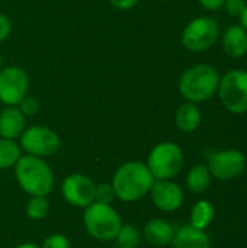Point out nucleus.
I'll use <instances>...</instances> for the list:
<instances>
[{"label": "nucleus", "mask_w": 247, "mask_h": 248, "mask_svg": "<svg viewBox=\"0 0 247 248\" xmlns=\"http://www.w3.org/2000/svg\"><path fill=\"white\" fill-rule=\"evenodd\" d=\"M154 182L147 164L141 161H128L115 171L111 185L119 201L135 202L150 193Z\"/></svg>", "instance_id": "obj_1"}, {"label": "nucleus", "mask_w": 247, "mask_h": 248, "mask_svg": "<svg viewBox=\"0 0 247 248\" xmlns=\"http://www.w3.org/2000/svg\"><path fill=\"white\" fill-rule=\"evenodd\" d=\"M17 185L31 196H48L55 185L52 169L44 158L22 155L15 164Z\"/></svg>", "instance_id": "obj_2"}, {"label": "nucleus", "mask_w": 247, "mask_h": 248, "mask_svg": "<svg viewBox=\"0 0 247 248\" xmlns=\"http://www.w3.org/2000/svg\"><path fill=\"white\" fill-rule=\"evenodd\" d=\"M218 83L220 74L213 65L197 64L182 74L179 80V93L186 102H207L217 93Z\"/></svg>", "instance_id": "obj_3"}, {"label": "nucleus", "mask_w": 247, "mask_h": 248, "mask_svg": "<svg viewBox=\"0 0 247 248\" xmlns=\"http://www.w3.org/2000/svg\"><path fill=\"white\" fill-rule=\"evenodd\" d=\"M83 224L87 234L98 241H114L122 227L119 214L111 205L99 202L84 208Z\"/></svg>", "instance_id": "obj_4"}, {"label": "nucleus", "mask_w": 247, "mask_h": 248, "mask_svg": "<svg viewBox=\"0 0 247 248\" xmlns=\"http://www.w3.org/2000/svg\"><path fill=\"white\" fill-rule=\"evenodd\" d=\"M183 166V153L175 142H160L148 154L147 167L154 180H172Z\"/></svg>", "instance_id": "obj_5"}, {"label": "nucleus", "mask_w": 247, "mask_h": 248, "mask_svg": "<svg viewBox=\"0 0 247 248\" xmlns=\"http://www.w3.org/2000/svg\"><path fill=\"white\" fill-rule=\"evenodd\" d=\"M218 97L224 108L236 115L247 112V70L236 68L220 77Z\"/></svg>", "instance_id": "obj_6"}, {"label": "nucleus", "mask_w": 247, "mask_h": 248, "mask_svg": "<svg viewBox=\"0 0 247 248\" xmlns=\"http://www.w3.org/2000/svg\"><path fill=\"white\" fill-rule=\"evenodd\" d=\"M220 36V28L215 19L201 16L192 19L182 32V44L192 52H202L210 49Z\"/></svg>", "instance_id": "obj_7"}, {"label": "nucleus", "mask_w": 247, "mask_h": 248, "mask_svg": "<svg viewBox=\"0 0 247 248\" xmlns=\"http://www.w3.org/2000/svg\"><path fill=\"white\" fill-rule=\"evenodd\" d=\"M20 148L28 154L39 158L54 155L60 148V137L48 126L33 125L26 128L20 135Z\"/></svg>", "instance_id": "obj_8"}, {"label": "nucleus", "mask_w": 247, "mask_h": 248, "mask_svg": "<svg viewBox=\"0 0 247 248\" xmlns=\"http://www.w3.org/2000/svg\"><path fill=\"white\" fill-rule=\"evenodd\" d=\"M29 77L20 67H7L0 70V102L7 106H16L26 96Z\"/></svg>", "instance_id": "obj_9"}, {"label": "nucleus", "mask_w": 247, "mask_h": 248, "mask_svg": "<svg viewBox=\"0 0 247 248\" xmlns=\"http://www.w3.org/2000/svg\"><path fill=\"white\" fill-rule=\"evenodd\" d=\"M246 169V157L237 150L214 153L208 160V170L217 180L226 182L239 177Z\"/></svg>", "instance_id": "obj_10"}, {"label": "nucleus", "mask_w": 247, "mask_h": 248, "mask_svg": "<svg viewBox=\"0 0 247 248\" xmlns=\"http://www.w3.org/2000/svg\"><path fill=\"white\" fill-rule=\"evenodd\" d=\"M61 192L64 199L76 208H87L95 202L96 185L95 182L84 174H70L63 180Z\"/></svg>", "instance_id": "obj_11"}, {"label": "nucleus", "mask_w": 247, "mask_h": 248, "mask_svg": "<svg viewBox=\"0 0 247 248\" xmlns=\"http://www.w3.org/2000/svg\"><path fill=\"white\" fill-rule=\"evenodd\" d=\"M150 195L154 206L163 212L178 211L183 203V192L181 186L172 180H156Z\"/></svg>", "instance_id": "obj_12"}, {"label": "nucleus", "mask_w": 247, "mask_h": 248, "mask_svg": "<svg viewBox=\"0 0 247 248\" xmlns=\"http://www.w3.org/2000/svg\"><path fill=\"white\" fill-rule=\"evenodd\" d=\"M175 232H176L175 225L163 218H154L148 221L143 228V237L146 238V241L157 247L172 244Z\"/></svg>", "instance_id": "obj_13"}, {"label": "nucleus", "mask_w": 247, "mask_h": 248, "mask_svg": "<svg viewBox=\"0 0 247 248\" xmlns=\"http://www.w3.org/2000/svg\"><path fill=\"white\" fill-rule=\"evenodd\" d=\"M172 246L173 248H211V241L205 230L188 224L176 230Z\"/></svg>", "instance_id": "obj_14"}, {"label": "nucleus", "mask_w": 247, "mask_h": 248, "mask_svg": "<svg viewBox=\"0 0 247 248\" xmlns=\"http://www.w3.org/2000/svg\"><path fill=\"white\" fill-rule=\"evenodd\" d=\"M25 131V115L16 106H7L0 112V137L15 140Z\"/></svg>", "instance_id": "obj_15"}, {"label": "nucleus", "mask_w": 247, "mask_h": 248, "mask_svg": "<svg viewBox=\"0 0 247 248\" xmlns=\"http://www.w3.org/2000/svg\"><path fill=\"white\" fill-rule=\"evenodd\" d=\"M223 49L230 58H242L247 54V32L242 26H230L223 35Z\"/></svg>", "instance_id": "obj_16"}, {"label": "nucleus", "mask_w": 247, "mask_h": 248, "mask_svg": "<svg viewBox=\"0 0 247 248\" xmlns=\"http://www.w3.org/2000/svg\"><path fill=\"white\" fill-rule=\"evenodd\" d=\"M202 121V113L197 103L192 102H185L181 105L176 110L175 122L179 131L182 132H194Z\"/></svg>", "instance_id": "obj_17"}, {"label": "nucleus", "mask_w": 247, "mask_h": 248, "mask_svg": "<svg viewBox=\"0 0 247 248\" xmlns=\"http://www.w3.org/2000/svg\"><path fill=\"white\" fill-rule=\"evenodd\" d=\"M211 179H213V176L208 170V166L197 164L189 170V173L186 176V187L194 195H201L208 190V187L211 185Z\"/></svg>", "instance_id": "obj_18"}, {"label": "nucleus", "mask_w": 247, "mask_h": 248, "mask_svg": "<svg viewBox=\"0 0 247 248\" xmlns=\"http://www.w3.org/2000/svg\"><path fill=\"white\" fill-rule=\"evenodd\" d=\"M214 206L208 201H199L194 205L191 211V218H189V225L198 228V230H205L214 219Z\"/></svg>", "instance_id": "obj_19"}, {"label": "nucleus", "mask_w": 247, "mask_h": 248, "mask_svg": "<svg viewBox=\"0 0 247 248\" xmlns=\"http://www.w3.org/2000/svg\"><path fill=\"white\" fill-rule=\"evenodd\" d=\"M20 157L22 148L15 142V140L0 138V170L15 167Z\"/></svg>", "instance_id": "obj_20"}, {"label": "nucleus", "mask_w": 247, "mask_h": 248, "mask_svg": "<svg viewBox=\"0 0 247 248\" xmlns=\"http://www.w3.org/2000/svg\"><path fill=\"white\" fill-rule=\"evenodd\" d=\"M114 241H115V248H138L141 241V234L134 225L122 224Z\"/></svg>", "instance_id": "obj_21"}, {"label": "nucleus", "mask_w": 247, "mask_h": 248, "mask_svg": "<svg viewBox=\"0 0 247 248\" xmlns=\"http://www.w3.org/2000/svg\"><path fill=\"white\" fill-rule=\"evenodd\" d=\"M49 212V201L47 196H31L26 203V215L32 221L44 219Z\"/></svg>", "instance_id": "obj_22"}, {"label": "nucleus", "mask_w": 247, "mask_h": 248, "mask_svg": "<svg viewBox=\"0 0 247 248\" xmlns=\"http://www.w3.org/2000/svg\"><path fill=\"white\" fill-rule=\"evenodd\" d=\"M115 192H114V187L112 185H108V183H100L96 186V192H95V202H99V203H106V205H111L112 201L115 199Z\"/></svg>", "instance_id": "obj_23"}, {"label": "nucleus", "mask_w": 247, "mask_h": 248, "mask_svg": "<svg viewBox=\"0 0 247 248\" xmlns=\"http://www.w3.org/2000/svg\"><path fill=\"white\" fill-rule=\"evenodd\" d=\"M246 6V0H224V4H223L224 10L231 17H240L245 12Z\"/></svg>", "instance_id": "obj_24"}, {"label": "nucleus", "mask_w": 247, "mask_h": 248, "mask_svg": "<svg viewBox=\"0 0 247 248\" xmlns=\"http://www.w3.org/2000/svg\"><path fill=\"white\" fill-rule=\"evenodd\" d=\"M41 248H70V241L63 234H52L44 240Z\"/></svg>", "instance_id": "obj_25"}, {"label": "nucleus", "mask_w": 247, "mask_h": 248, "mask_svg": "<svg viewBox=\"0 0 247 248\" xmlns=\"http://www.w3.org/2000/svg\"><path fill=\"white\" fill-rule=\"evenodd\" d=\"M19 109L25 116H32L39 110V103L36 99H33L31 96H25L19 103Z\"/></svg>", "instance_id": "obj_26"}, {"label": "nucleus", "mask_w": 247, "mask_h": 248, "mask_svg": "<svg viewBox=\"0 0 247 248\" xmlns=\"http://www.w3.org/2000/svg\"><path fill=\"white\" fill-rule=\"evenodd\" d=\"M10 29H12L10 20L7 19V16H4L3 13H0V42L4 41L9 36Z\"/></svg>", "instance_id": "obj_27"}, {"label": "nucleus", "mask_w": 247, "mask_h": 248, "mask_svg": "<svg viewBox=\"0 0 247 248\" xmlns=\"http://www.w3.org/2000/svg\"><path fill=\"white\" fill-rule=\"evenodd\" d=\"M109 1L115 9H119V10H128L138 3V0H109Z\"/></svg>", "instance_id": "obj_28"}, {"label": "nucleus", "mask_w": 247, "mask_h": 248, "mask_svg": "<svg viewBox=\"0 0 247 248\" xmlns=\"http://www.w3.org/2000/svg\"><path fill=\"white\" fill-rule=\"evenodd\" d=\"M198 3L205 9V10H218L223 7L224 0H198Z\"/></svg>", "instance_id": "obj_29"}, {"label": "nucleus", "mask_w": 247, "mask_h": 248, "mask_svg": "<svg viewBox=\"0 0 247 248\" xmlns=\"http://www.w3.org/2000/svg\"><path fill=\"white\" fill-rule=\"evenodd\" d=\"M240 20H242V28L247 32V6L246 9H245V12H243V15L240 16Z\"/></svg>", "instance_id": "obj_30"}, {"label": "nucleus", "mask_w": 247, "mask_h": 248, "mask_svg": "<svg viewBox=\"0 0 247 248\" xmlns=\"http://www.w3.org/2000/svg\"><path fill=\"white\" fill-rule=\"evenodd\" d=\"M15 248H41L38 247L36 244H33V243H25V244H20V246H17V247Z\"/></svg>", "instance_id": "obj_31"}, {"label": "nucleus", "mask_w": 247, "mask_h": 248, "mask_svg": "<svg viewBox=\"0 0 247 248\" xmlns=\"http://www.w3.org/2000/svg\"><path fill=\"white\" fill-rule=\"evenodd\" d=\"M1 62H3V60H1V54H0V70H1Z\"/></svg>", "instance_id": "obj_32"}]
</instances>
